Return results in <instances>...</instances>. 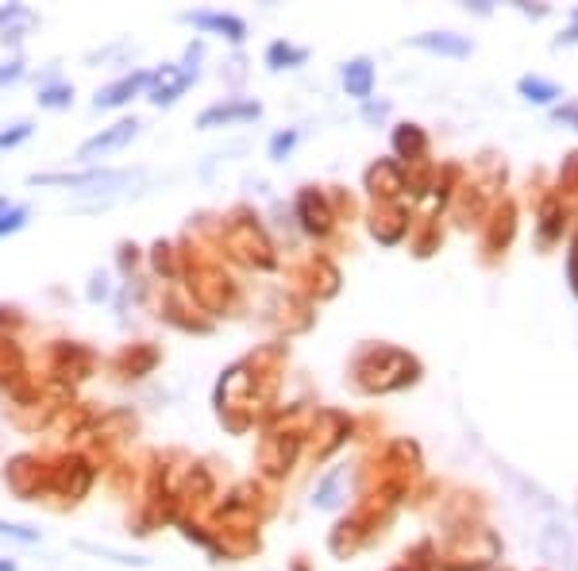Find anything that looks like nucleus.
<instances>
[{
	"label": "nucleus",
	"instance_id": "11",
	"mask_svg": "<svg viewBox=\"0 0 578 571\" xmlns=\"http://www.w3.org/2000/svg\"><path fill=\"white\" fill-rule=\"evenodd\" d=\"M517 89L525 93V101H536V105H552L555 97H563V89L555 81H544V78H520Z\"/></svg>",
	"mask_w": 578,
	"mask_h": 571
},
{
	"label": "nucleus",
	"instance_id": "17",
	"mask_svg": "<svg viewBox=\"0 0 578 571\" xmlns=\"http://www.w3.org/2000/svg\"><path fill=\"white\" fill-rule=\"evenodd\" d=\"M20 74H23V62H20V59L5 62V66H0V85H5V81H16Z\"/></svg>",
	"mask_w": 578,
	"mask_h": 571
},
{
	"label": "nucleus",
	"instance_id": "15",
	"mask_svg": "<svg viewBox=\"0 0 578 571\" xmlns=\"http://www.w3.org/2000/svg\"><path fill=\"white\" fill-rule=\"evenodd\" d=\"M294 143H297V132H294V127H289V132H278V136L270 139V159H274V163H282L285 154L294 151Z\"/></svg>",
	"mask_w": 578,
	"mask_h": 571
},
{
	"label": "nucleus",
	"instance_id": "21",
	"mask_svg": "<svg viewBox=\"0 0 578 571\" xmlns=\"http://www.w3.org/2000/svg\"><path fill=\"white\" fill-rule=\"evenodd\" d=\"M0 571H16V564H0Z\"/></svg>",
	"mask_w": 578,
	"mask_h": 571
},
{
	"label": "nucleus",
	"instance_id": "8",
	"mask_svg": "<svg viewBox=\"0 0 578 571\" xmlns=\"http://www.w3.org/2000/svg\"><path fill=\"white\" fill-rule=\"evenodd\" d=\"M124 182V174H108V170H89V174H32V185H112Z\"/></svg>",
	"mask_w": 578,
	"mask_h": 571
},
{
	"label": "nucleus",
	"instance_id": "10",
	"mask_svg": "<svg viewBox=\"0 0 578 571\" xmlns=\"http://www.w3.org/2000/svg\"><path fill=\"white\" fill-rule=\"evenodd\" d=\"M309 59V51L305 47H294V42H270L266 47V66L270 70H289V66H301Z\"/></svg>",
	"mask_w": 578,
	"mask_h": 571
},
{
	"label": "nucleus",
	"instance_id": "22",
	"mask_svg": "<svg viewBox=\"0 0 578 571\" xmlns=\"http://www.w3.org/2000/svg\"><path fill=\"white\" fill-rule=\"evenodd\" d=\"M8 209V197H0V212H5Z\"/></svg>",
	"mask_w": 578,
	"mask_h": 571
},
{
	"label": "nucleus",
	"instance_id": "2",
	"mask_svg": "<svg viewBox=\"0 0 578 571\" xmlns=\"http://www.w3.org/2000/svg\"><path fill=\"white\" fill-rule=\"evenodd\" d=\"M135 132H139V120L132 117V120H116L112 127H105L100 136H93V139H85L81 147H78V159L81 163H93V159H105V154H112V151H120L127 139H135Z\"/></svg>",
	"mask_w": 578,
	"mask_h": 571
},
{
	"label": "nucleus",
	"instance_id": "13",
	"mask_svg": "<svg viewBox=\"0 0 578 571\" xmlns=\"http://www.w3.org/2000/svg\"><path fill=\"white\" fill-rule=\"evenodd\" d=\"M394 147H397L401 154H409V151L421 154V151H424V136L416 132L413 124H401V127H397V136H394Z\"/></svg>",
	"mask_w": 578,
	"mask_h": 571
},
{
	"label": "nucleus",
	"instance_id": "16",
	"mask_svg": "<svg viewBox=\"0 0 578 571\" xmlns=\"http://www.w3.org/2000/svg\"><path fill=\"white\" fill-rule=\"evenodd\" d=\"M27 136H32V124H12L8 132H0V151H5V147H16V143H23Z\"/></svg>",
	"mask_w": 578,
	"mask_h": 571
},
{
	"label": "nucleus",
	"instance_id": "3",
	"mask_svg": "<svg viewBox=\"0 0 578 571\" xmlns=\"http://www.w3.org/2000/svg\"><path fill=\"white\" fill-rule=\"evenodd\" d=\"M147 85H151V70H135V74H127L120 81L105 85V89L93 97V108H120V105L132 101V97H139Z\"/></svg>",
	"mask_w": 578,
	"mask_h": 571
},
{
	"label": "nucleus",
	"instance_id": "9",
	"mask_svg": "<svg viewBox=\"0 0 578 571\" xmlns=\"http://www.w3.org/2000/svg\"><path fill=\"white\" fill-rule=\"evenodd\" d=\"M301 217H305V232H312V236H324L328 232V209H324V201L312 190L301 193Z\"/></svg>",
	"mask_w": 578,
	"mask_h": 571
},
{
	"label": "nucleus",
	"instance_id": "4",
	"mask_svg": "<svg viewBox=\"0 0 578 571\" xmlns=\"http://www.w3.org/2000/svg\"><path fill=\"white\" fill-rule=\"evenodd\" d=\"M182 20L193 23V27H205V32L228 35L231 42H243V35H247V23H243L239 16H228V12H185Z\"/></svg>",
	"mask_w": 578,
	"mask_h": 571
},
{
	"label": "nucleus",
	"instance_id": "19",
	"mask_svg": "<svg viewBox=\"0 0 578 571\" xmlns=\"http://www.w3.org/2000/svg\"><path fill=\"white\" fill-rule=\"evenodd\" d=\"M555 120H567V124L578 127V105L574 108H555Z\"/></svg>",
	"mask_w": 578,
	"mask_h": 571
},
{
	"label": "nucleus",
	"instance_id": "7",
	"mask_svg": "<svg viewBox=\"0 0 578 571\" xmlns=\"http://www.w3.org/2000/svg\"><path fill=\"white\" fill-rule=\"evenodd\" d=\"M343 89L347 97H355V101H367L370 89H374V66L370 59H351V62H343Z\"/></svg>",
	"mask_w": 578,
	"mask_h": 571
},
{
	"label": "nucleus",
	"instance_id": "18",
	"mask_svg": "<svg viewBox=\"0 0 578 571\" xmlns=\"http://www.w3.org/2000/svg\"><path fill=\"white\" fill-rule=\"evenodd\" d=\"M567 270H571V286H574V294H578V244L571 248V259H567Z\"/></svg>",
	"mask_w": 578,
	"mask_h": 571
},
{
	"label": "nucleus",
	"instance_id": "6",
	"mask_svg": "<svg viewBox=\"0 0 578 571\" xmlns=\"http://www.w3.org/2000/svg\"><path fill=\"white\" fill-rule=\"evenodd\" d=\"M409 42H413V47H421V51L443 54V59H467V54L474 51V47H471V39L452 35V32H428V35H413Z\"/></svg>",
	"mask_w": 578,
	"mask_h": 571
},
{
	"label": "nucleus",
	"instance_id": "20",
	"mask_svg": "<svg viewBox=\"0 0 578 571\" xmlns=\"http://www.w3.org/2000/svg\"><path fill=\"white\" fill-rule=\"evenodd\" d=\"M563 42H578V12H574V27H571V32L559 35V47H563Z\"/></svg>",
	"mask_w": 578,
	"mask_h": 571
},
{
	"label": "nucleus",
	"instance_id": "14",
	"mask_svg": "<svg viewBox=\"0 0 578 571\" xmlns=\"http://www.w3.org/2000/svg\"><path fill=\"white\" fill-rule=\"evenodd\" d=\"M23 224H27V205H8L5 212H0V236L20 232Z\"/></svg>",
	"mask_w": 578,
	"mask_h": 571
},
{
	"label": "nucleus",
	"instance_id": "5",
	"mask_svg": "<svg viewBox=\"0 0 578 571\" xmlns=\"http://www.w3.org/2000/svg\"><path fill=\"white\" fill-rule=\"evenodd\" d=\"M263 105L258 101H228V105H212L197 117V127H220V124H236V120H255Z\"/></svg>",
	"mask_w": 578,
	"mask_h": 571
},
{
	"label": "nucleus",
	"instance_id": "1",
	"mask_svg": "<svg viewBox=\"0 0 578 571\" xmlns=\"http://www.w3.org/2000/svg\"><path fill=\"white\" fill-rule=\"evenodd\" d=\"M193 78H197V66H163V70H151V85H147L151 105H173L193 85Z\"/></svg>",
	"mask_w": 578,
	"mask_h": 571
},
{
	"label": "nucleus",
	"instance_id": "12",
	"mask_svg": "<svg viewBox=\"0 0 578 571\" xmlns=\"http://www.w3.org/2000/svg\"><path fill=\"white\" fill-rule=\"evenodd\" d=\"M70 101H74V85L70 81H47L39 89V105L42 108H66Z\"/></svg>",
	"mask_w": 578,
	"mask_h": 571
}]
</instances>
